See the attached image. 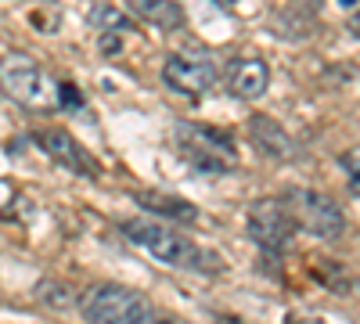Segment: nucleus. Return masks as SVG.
<instances>
[{
  "label": "nucleus",
  "instance_id": "nucleus-1",
  "mask_svg": "<svg viewBox=\"0 0 360 324\" xmlns=\"http://www.w3.org/2000/svg\"><path fill=\"white\" fill-rule=\"evenodd\" d=\"M0 86L11 101H18L29 112L62 108V83L25 51H11L0 58Z\"/></svg>",
  "mask_w": 360,
  "mask_h": 324
},
{
  "label": "nucleus",
  "instance_id": "nucleus-2",
  "mask_svg": "<svg viewBox=\"0 0 360 324\" xmlns=\"http://www.w3.org/2000/svg\"><path fill=\"white\" fill-rule=\"evenodd\" d=\"M123 231H127V238H130L134 245L148 249L155 259L169 263V267H195V271H202V267H205L202 259L213 263V256L202 252L198 245H191L176 227H169V223H162V220L137 216V220H127ZM205 271H209V267H205Z\"/></svg>",
  "mask_w": 360,
  "mask_h": 324
},
{
  "label": "nucleus",
  "instance_id": "nucleus-3",
  "mask_svg": "<svg viewBox=\"0 0 360 324\" xmlns=\"http://www.w3.org/2000/svg\"><path fill=\"white\" fill-rule=\"evenodd\" d=\"M176 148L195 169L202 173H227L234 169L238 155H234V141L217 130V127H202V123H176L173 127Z\"/></svg>",
  "mask_w": 360,
  "mask_h": 324
},
{
  "label": "nucleus",
  "instance_id": "nucleus-4",
  "mask_svg": "<svg viewBox=\"0 0 360 324\" xmlns=\"http://www.w3.org/2000/svg\"><path fill=\"white\" fill-rule=\"evenodd\" d=\"M79 310L90 324H141L152 313V303L127 285H94L83 292Z\"/></svg>",
  "mask_w": 360,
  "mask_h": 324
},
{
  "label": "nucleus",
  "instance_id": "nucleus-5",
  "mask_svg": "<svg viewBox=\"0 0 360 324\" xmlns=\"http://www.w3.org/2000/svg\"><path fill=\"white\" fill-rule=\"evenodd\" d=\"M162 83L169 91L184 94V98H202L205 91H213V83H217V62L209 54L176 51L162 62Z\"/></svg>",
  "mask_w": 360,
  "mask_h": 324
},
{
  "label": "nucleus",
  "instance_id": "nucleus-6",
  "mask_svg": "<svg viewBox=\"0 0 360 324\" xmlns=\"http://www.w3.org/2000/svg\"><path fill=\"white\" fill-rule=\"evenodd\" d=\"M295 227L299 223H295L292 209H285L281 198H256L249 205V234H252V242L266 252H281L292 242Z\"/></svg>",
  "mask_w": 360,
  "mask_h": 324
},
{
  "label": "nucleus",
  "instance_id": "nucleus-7",
  "mask_svg": "<svg viewBox=\"0 0 360 324\" xmlns=\"http://www.w3.org/2000/svg\"><path fill=\"white\" fill-rule=\"evenodd\" d=\"M292 202H295V213H292L295 223L307 227L310 234H317V238L335 242L339 234L346 231V216L335 205V198H328L321 191H295Z\"/></svg>",
  "mask_w": 360,
  "mask_h": 324
},
{
  "label": "nucleus",
  "instance_id": "nucleus-8",
  "mask_svg": "<svg viewBox=\"0 0 360 324\" xmlns=\"http://www.w3.org/2000/svg\"><path fill=\"white\" fill-rule=\"evenodd\" d=\"M37 144L54 162H62V166H69L76 173H86V176H98L101 173V166L94 162V155H90L86 148H79V141L72 134H65V130H40L37 134Z\"/></svg>",
  "mask_w": 360,
  "mask_h": 324
},
{
  "label": "nucleus",
  "instance_id": "nucleus-9",
  "mask_svg": "<svg viewBox=\"0 0 360 324\" xmlns=\"http://www.w3.org/2000/svg\"><path fill=\"white\" fill-rule=\"evenodd\" d=\"M270 86V65L263 58H238V62L227 69V91L234 98H259Z\"/></svg>",
  "mask_w": 360,
  "mask_h": 324
},
{
  "label": "nucleus",
  "instance_id": "nucleus-10",
  "mask_svg": "<svg viewBox=\"0 0 360 324\" xmlns=\"http://www.w3.org/2000/svg\"><path fill=\"white\" fill-rule=\"evenodd\" d=\"M249 137L256 148H263L270 159H295V141L288 137V130L270 119V115H252L249 119Z\"/></svg>",
  "mask_w": 360,
  "mask_h": 324
},
{
  "label": "nucleus",
  "instance_id": "nucleus-11",
  "mask_svg": "<svg viewBox=\"0 0 360 324\" xmlns=\"http://www.w3.org/2000/svg\"><path fill=\"white\" fill-rule=\"evenodd\" d=\"M130 15L155 29H180L184 25V8L173 0H130Z\"/></svg>",
  "mask_w": 360,
  "mask_h": 324
},
{
  "label": "nucleus",
  "instance_id": "nucleus-12",
  "mask_svg": "<svg viewBox=\"0 0 360 324\" xmlns=\"http://www.w3.org/2000/svg\"><path fill=\"white\" fill-rule=\"evenodd\" d=\"M137 202L144 205V209H152V213H162L176 223H195L198 220V209L191 202L184 198H173V195H159V191H137Z\"/></svg>",
  "mask_w": 360,
  "mask_h": 324
},
{
  "label": "nucleus",
  "instance_id": "nucleus-13",
  "mask_svg": "<svg viewBox=\"0 0 360 324\" xmlns=\"http://www.w3.org/2000/svg\"><path fill=\"white\" fill-rule=\"evenodd\" d=\"M86 22L94 29H101V37H112L115 29H119V33H127V29H130V11L115 8V4H94L86 11Z\"/></svg>",
  "mask_w": 360,
  "mask_h": 324
},
{
  "label": "nucleus",
  "instance_id": "nucleus-14",
  "mask_svg": "<svg viewBox=\"0 0 360 324\" xmlns=\"http://www.w3.org/2000/svg\"><path fill=\"white\" fill-rule=\"evenodd\" d=\"M40 299H44L47 306L65 310V306L72 303V288H69L65 281H44V285H40Z\"/></svg>",
  "mask_w": 360,
  "mask_h": 324
},
{
  "label": "nucleus",
  "instance_id": "nucleus-15",
  "mask_svg": "<svg viewBox=\"0 0 360 324\" xmlns=\"http://www.w3.org/2000/svg\"><path fill=\"white\" fill-rule=\"evenodd\" d=\"M342 169H346V176H349V188L360 195V148H349V152L342 155Z\"/></svg>",
  "mask_w": 360,
  "mask_h": 324
},
{
  "label": "nucleus",
  "instance_id": "nucleus-16",
  "mask_svg": "<svg viewBox=\"0 0 360 324\" xmlns=\"http://www.w3.org/2000/svg\"><path fill=\"white\" fill-rule=\"evenodd\" d=\"M339 4H342V11H346V25L360 37V0H339Z\"/></svg>",
  "mask_w": 360,
  "mask_h": 324
},
{
  "label": "nucleus",
  "instance_id": "nucleus-17",
  "mask_svg": "<svg viewBox=\"0 0 360 324\" xmlns=\"http://www.w3.org/2000/svg\"><path fill=\"white\" fill-rule=\"evenodd\" d=\"M83 105V98H79V91L72 83H62V108H79Z\"/></svg>",
  "mask_w": 360,
  "mask_h": 324
},
{
  "label": "nucleus",
  "instance_id": "nucleus-18",
  "mask_svg": "<svg viewBox=\"0 0 360 324\" xmlns=\"http://www.w3.org/2000/svg\"><path fill=\"white\" fill-rule=\"evenodd\" d=\"M141 324H191V320H184V317H169V313H148Z\"/></svg>",
  "mask_w": 360,
  "mask_h": 324
},
{
  "label": "nucleus",
  "instance_id": "nucleus-19",
  "mask_svg": "<svg viewBox=\"0 0 360 324\" xmlns=\"http://www.w3.org/2000/svg\"><path fill=\"white\" fill-rule=\"evenodd\" d=\"M285 324H324V317H310V313H285Z\"/></svg>",
  "mask_w": 360,
  "mask_h": 324
},
{
  "label": "nucleus",
  "instance_id": "nucleus-20",
  "mask_svg": "<svg viewBox=\"0 0 360 324\" xmlns=\"http://www.w3.org/2000/svg\"><path fill=\"white\" fill-rule=\"evenodd\" d=\"M119 47H123V40H119V37H101V51H119Z\"/></svg>",
  "mask_w": 360,
  "mask_h": 324
},
{
  "label": "nucleus",
  "instance_id": "nucleus-21",
  "mask_svg": "<svg viewBox=\"0 0 360 324\" xmlns=\"http://www.w3.org/2000/svg\"><path fill=\"white\" fill-rule=\"evenodd\" d=\"M217 324H245V320H238V317H231V313H220Z\"/></svg>",
  "mask_w": 360,
  "mask_h": 324
}]
</instances>
